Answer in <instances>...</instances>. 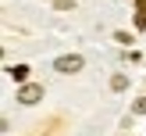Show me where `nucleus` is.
Masks as SVG:
<instances>
[{
	"label": "nucleus",
	"mask_w": 146,
	"mask_h": 136,
	"mask_svg": "<svg viewBox=\"0 0 146 136\" xmlns=\"http://www.w3.org/2000/svg\"><path fill=\"white\" fill-rule=\"evenodd\" d=\"M111 90H114V93H125V90H128V75H114V79H111Z\"/></svg>",
	"instance_id": "obj_3"
},
{
	"label": "nucleus",
	"mask_w": 146,
	"mask_h": 136,
	"mask_svg": "<svg viewBox=\"0 0 146 136\" xmlns=\"http://www.w3.org/2000/svg\"><path fill=\"white\" fill-rule=\"evenodd\" d=\"M0 57H4V47H0Z\"/></svg>",
	"instance_id": "obj_8"
},
{
	"label": "nucleus",
	"mask_w": 146,
	"mask_h": 136,
	"mask_svg": "<svg viewBox=\"0 0 146 136\" xmlns=\"http://www.w3.org/2000/svg\"><path fill=\"white\" fill-rule=\"evenodd\" d=\"M57 11H75V0H54Z\"/></svg>",
	"instance_id": "obj_5"
},
{
	"label": "nucleus",
	"mask_w": 146,
	"mask_h": 136,
	"mask_svg": "<svg viewBox=\"0 0 146 136\" xmlns=\"http://www.w3.org/2000/svg\"><path fill=\"white\" fill-rule=\"evenodd\" d=\"M7 72H11L18 82H25V79H29V68H25V64H14V68H7Z\"/></svg>",
	"instance_id": "obj_4"
},
{
	"label": "nucleus",
	"mask_w": 146,
	"mask_h": 136,
	"mask_svg": "<svg viewBox=\"0 0 146 136\" xmlns=\"http://www.w3.org/2000/svg\"><path fill=\"white\" fill-rule=\"evenodd\" d=\"M4 129H7V122H4V118H0V133H4Z\"/></svg>",
	"instance_id": "obj_7"
},
{
	"label": "nucleus",
	"mask_w": 146,
	"mask_h": 136,
	"mask_svg": "<svg viewBox=\"0 0 146 136\" xmlns=\"http://www.w3.org/2000/svg\"><path fill=\"white\" fill-rule=\"evenodd\" d=\"M39 97H43V86H36V82H25L18 90V100H21V104H36Z\"/></svg>",
	"instance_id": "obj_2"
},
{
	"label": "nucleus",
	"mask_w": 146,
	"mask_h": 136,
	"mask_svg": "<svg viewBox=\"0 0 146 136\" xmlns=\"http://www.w3.org/2000/svg\"><path fill=\"white\" fill-rule=\"evenodd\" d=\"M135 115H146V97H139V100H135Z\"/></svg>",
	"instance_id": "obj_6"
},
{
	"label": "nucleus",
	"mask_w": 146,
	"mask_h": 136,
	"mask_svg": "<svg viewBox=\"0 0 146 136\" xmlns=\"http://www.w3.org/2000/svg\"><path fill=\"white\" fill-rule=\"evenodd\" d=\"M54 68L61 72V75H75V72L82 68V57H78V54H64V57L54 61Z\"/></svg>",
	"instance_id": "obj_1"
}]
</instances>
